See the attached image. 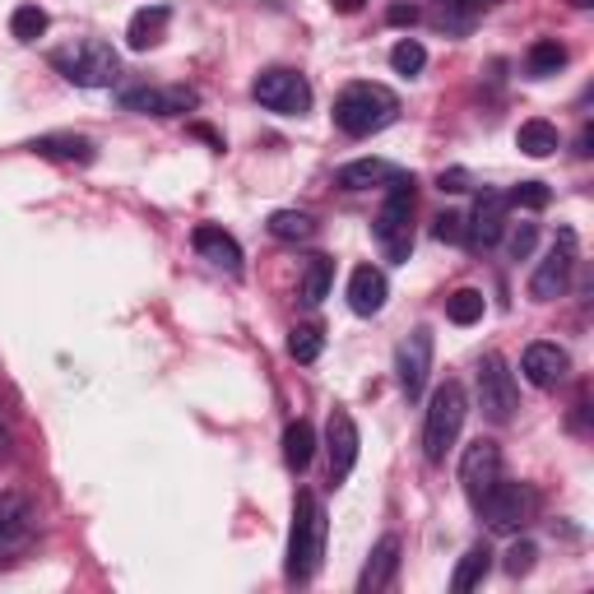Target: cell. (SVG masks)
Instances as JSON below:
<instances>
[{"label":"cell","mask_w":594,"mask_h":594,"mask_svg":"<svg viewBox=\"0 0 594 594\" xmlns=\"http://www.w3.org/2000/svg\"><path fill=\"white\" fill-rule=\"evenodd\" d=\"M391 66H395V74H419L427 66V47L419 38H400L391 47Z\"/></svg>","instance_id":"33"},{"label":"cell","mask_w":594,"mask_h":594,"mask_svg":"<svg viewBox=\"0 0 594 594\" xmlns=\"http://www.w3.org/2000/svg\"><path fill=\"white\" fill-rule=\"evenodd\" d=\"M255 102H261L265 112H279V117H302V112H312V84H306V74L298 70H261L255 74V84H251Z\"/></svg>","instance_id":"6"},{"label":"cell","mask_w":594,"mask_h":594,"mask_svg":"<svg viewBox=\"0 0 594 594\" xmlns=\"http://www.w3.org/2000/svg\"><path fill=\"white\" fill-rule=\"evenodd\" d=\"M330 6H334V14H358L368 0H330Z\"/></svg>","instance_id":"40"},{"label":"cell","mask_w":594,"mask_h":594,"mask_svg":"<svg viewBox=\"0 0 594 594\" xmlns=\"http://www.w3.org/2000/svg\"><path fill=\"white\" fill-rule=\"evenodd\" d=\"M400 117V98L385 84H349L334 98V125L353 140H368L376 131H385Z\"/></svg>","instance_id":"1"},{"label":"cell","mask_w":594,"mask_h":594,"mask_svg":"<svg viewBox=\"0 0 594 594\" xmlns=\"http://www.w3.org/2000/svg\"><path fill=\"white\" fill-rule=\"evenodd\" d=\"M464 413H470V400H464L460 381H442L427 400V419H423V455L427 464H442L455 446V436L464 427Z\"/></svg>","instance_id":"3"},{"label":"cell","mask_w":594,"mask_h":594,"mask_svg":"<svg viewBox=\"0 0 594 594\" xmlns=\"http://www.w3.org/2000/svg\"><path fill=\"white\" fill-rule=\"evenodd\" d=\"M395 572H400V538L385 534L381 544L372 548V557H368V566H363V576H358V594H381V590H391V585H395Z\"/></svg>","instance_id":"17"},{"label":"cell","mask_w":594,"mask_h":594,"mask_svg":"<svg viewBox=\"0 0 594 594\" xmlns=\"http://www.w3.org/2000/svg\"><path fill=\"white\" fill-rule=\"evenodd\" d=\"M191 131H195V135H200V140H210V144H214V149H223V140H219V135H214V131H210V125H191Z\"/></svg>","instance_id":"41"},{"label":"cell","mask_w":594,"mask_h":594,"mask_svg":"<svg viewBox=\"0 0 594 594\" xmlns=\"http://www.w3.org/2000/svg\"><path fill=\"white\" fill-rule=\"evenodd\" d=\"M566 368H572V358H566V349L548 344V340H534L525 353H521V376L530 385H538V391H553V385L566 376Z\"/></svg>","instance_id":"15"},{"label":"cell","mask_w":594,"mask_h":594,"mask_svg":"<svg viewBox=\"0 0 594 594\" xmlns=\"http://www.w3.org/2000/svg\"><path fill=\"white\" fill-rule=\"evenodd\" d=\"M391 23H419V10L413 6H391V14H385Z\"/></svg>","instance_id":"39"},{"label":"cell","mask_w":594,"mask_h":594,"mask_svg":"<svg viewBox=\"0 0 594 594\" xmlns=\"http://www.w3.org/2000/svg\"><path fill=\"white\" fill-rule=\"evenodd\" d=\"M6 446H10V436H6V427H0V455H6Z\"/></svg>","instance_id":"42"},{"label":"cell","mask_w":594,"mask_h":594,"mask_svg":"<svg viewBox=\"0 0 594 594\" xmlns=\"http://www.w3.org/2000/svg\"><path fill=\"white\" fill-rule=\"evenodd\" d=\"M10 33H14L19 42H38V38L47 33V10H42V6H19V10L10 14Z\"/></svg>","instance_id":"30"},{"label":"cell","mask_w":594,"mask_h":594,"mask_svg":"<svg viewBox=\"0 0 594 594\" xmlns=\"http://www.w3.org/2000/svg\"><path fill=\"white\" fill-rule=\"evenodd\" d=\"M483 293L479 289H455L451 298H446V316L455 321V325H474V321H483Z\"/></svg>","instance_id":"29"},{"label":"cell","mask_w":594,"mask_h":594,"mask_svg":"<svg viewBox=\"0 0 594 594\" xmlns=\"http://www.w3.org/2000/svg\"><path fill=\"white\" fill-rule=\"evenodd\" d=\"M515 144H521V153H530V159H548V153H557L562 135H557L553 121L534 117V121H525L521 131H515Z\"/></svg>","instance_id":"23"},{"label":"cell","mask_w":594,"mask_h":594,"mask_svg":"<svg viewBox=\"0 0 594 594\" xmlns=\"http://www.w3.org/2000/svg\"><path fill=\"white\" fill-rule=\"evenodd\" d=\"M29 149L38 159H61V163H93L98 159L93 140H84V135H38Z\"/></svg>","instance_id":"21"},{"label":"cell","mask_w":594,"mask_h":594,"mask_svg":"<svg viewBox=\"0 0 594 594\" xmlns=\"http://www.w3.org/2000/svg\"><path fill=\"white\" fill-rule=\"evenodd\" d=\"M51 66H57L66 80L80 84V89H108V84H117V74H121L117 47L102 42V38H80V42H70L61 51H51Z\"/></svg>","instance_id":"4"},{"label":"cell","mask_w":594,"mask_h":594,"mask_svg":"<svg viewBox=\"0 0 594 594\" xmlns=\"http://www.w3.org/2000/svg\"><path fill=\"white\" fill-rule=\"evenodd\" d=\"M534 557H538V548L530 544V538H521V544L506 548V572L511 576H530L534 572Z\"/></svg>","instance_id":"36"},{"label":"cell","mask_w":594,"mask_h":594,"mask_svg":"<svg viewBox=\"0 0 594 594\" xmlns=\"http://www.w3.org/2000/svg\"><path fill=\"white\" fill-rule=\"evenodd\" d=\"M395 177H400V168H391L385 159H353L334 172V182L344 191H372V187H391Z\"/></svg>","instance_id":"19"},{"label":"cell","mask_w":594,"mask_h":594,"mask_svg":"<svg viewBox=\"0 0 594 594\" xmlns=\"http://www.w3.org/2000/svg\"><path fill=\"white\" fill-rule=\"evenodd\" d=\"M479 404L493 423H511L515 409H521V391H515V376L506 368L502 353H483L479 363Z\"/></svg>","instance_id":"8"},{"label":"cell","mask_w":594,"mask_h":594,"mask_svg":"<svg viewBox=\"0 0 594 594\" xmlns=\"http://www.w3.org/2000/svg\"><path fill=\"white\" fill-rule=\"evenodd\" d=\"M502 238H506V255H511V261H525V255L534 251V242H538V228L534 223H515L511 232H502Z\"/></svg>","instance_id":"34"},{"label":"cell","mask_w":594,"mask_h":594,"mask_svg":"<svg viewBox=\"0 0 594 594\" xmlns=\"http://www.w3.org/2000/svg\"><path fill=\"white\" fill-rule=\"evenodd\" d=\"M168 6H144L131 14V23H125V47L131 51H149V47H159L163 33H168Z\"/></svg>","instance_id":"20"},{"label":"cell","mask_w":594,"mask_h":594,"mask_svg":"<svg viewBox=\"0 0 594 594\" xmlns=\"http://www.w3.org/2000/svg\"><path fill=\"white\" fill-rule=\"evenodd\" d=\"M321 349H325V334H321V325H298V330L289 334V353L298 358V363H316V358H321Z\"/></svg>","instance_id":"32"},{"label":"cell","mask_w":594,"mask_h":594,"mask_svg":"<svg viewBox=\"0 0 594 594\" xmlns=\"http://www.w3.org/2000/svg\"><path fill=\"white\" fill-rule=\"evenodd\" d=\"M385 298H391V283H385V274L376 265H358L349 274V306L358 316H376L385 306Z\"/></svg>","instance_id":"18"},{"label":"cell","mask_w":594,"mask_h":594,"mask_svg":"<svg viewBox=\"0 0 594 594\" xmlns=\"http://www.w3.org/2000/svg\"><path fill=\"white\" fill-rule=\"evenodd\" d=\"M572 6H576V10H585V6H590V0H572Z\"/></svg>","instance_id":"43"},{"label":"cell","mask_w":594,"mask_h":594,"mask_svg":"<svg viewBox=\"0 0 594 594\" xmlns=\"http://www.w3.org/2000/svg\"><path fill=\"white\" fill-rule=\"evenodd\" d=\"M325 451H330V483H344L358 464V451H363V436H358V423L349 409H330Z\"/></svg>","instance_id":"10"},{"label":"cell","mask_w":594,"mask_h":594,"mask_svg":"<svg viewBox=\"0 0 594 594\" xmlns=\"http://www.w3.org/2000/svg\"><path fill=\"white\" fill-rule=\"evenodd\" d=\"M0 423H6V413H0Z\"/></svg>","instance_id":"44"},{"label":"cell","mask_w":594,"mask_h":594,"mask_svg":"<svg viewBox=\"0 0 594 594\" xmlns=\"http://www.w3.org/2000/svg\"><path fill=\"white\" fill-rule=\"evenodd\" d=\"M312 451H316V432L306 419L289 423V432H283V464H289L293 474H302L306 464H312Z\"/></svg>","instance_id":"24"},{"label":"cell","mask_w":594,"mask_h":594,"mask_svg":"<svg viewBox=\"0 0 594 594\" xmlns=\"http://www.w3.org/2000/svg\"><path fill=\"white\" fill-rule=\"evenodd\" d=\"M502 479V451H497V442H479L460 455V483H464V497H470L474 506L493 493V483Z\"/></svg>","instance_id":"11"},{"label":"cell","mask_w":594,"mask_h":594,"mask_svg":"<svg viewBox=\"0 0 594 594\" xmlns=\"http://www.w3.org/2000/svg\"><path fill=\"white\" fill-rule=\"evenodd\" d=\"M506 200H511V204H521V210H544V204H548L553 195H548V187H544V182H521V187H515Z\"/></svg>","instance_id":"35"},{"label":"cell","mask_w":594,"mask_h":594,"mask_svg":"<svg viewBox=\"0 0 594 594\" xmlns=\"http://www.w3.org/2000/svg\"><path fill=\"white\" fill-rule=\"evenodd\" d=\"M321 548H325V511H321L316 493H298L293 530H289V581L293 585H306L316 576Z\"/></svg>","instance_id":"2"},{"label":"cell","mask_w":594,"mask_h":594,"mask_svg":"<svg viewBox=\"0 0 594 594\" xmlns=\"http://www.w3.org/2000/svg\"><path fill=\"white\" fill-rule=\"evenodd\" d=\"M483 6H487V0H442V29L464 33L483 14Z\"/></svg>","instance_id":"31"},{"label":"cell","mask_w":594,"mask_h":594,"mask_svg":"<svg viewBox=\"0 0 594 594\" xmlns=\"http://www.w3.org/2000/svg\"><path fill=\"white\" fill-rule=\"evenodd\" d=\"M487 572H493V548H487V544H474L470 553L460 557L455 576H451V590H455V594H470V590H479V585L487 581Z\"/></svg>","instance_id":"22"},{"label":"cell","mask_w":594,"mask_h":594,"mask_svg":"<svg viewBox=\"0 0 594 594\" xmlns=\"http://www.w3.org/2000/svg\"><path fill=\"white\" fill-rule=\"evenodd\" d=\"M506 210H511V200L502 191H483L479 204H474V214L464 219V242H470L474 251L497 246L502 232H506Z\"/></svg>","instance_id":"12"},{"label":"cell","mask_w":594,"mask_h":594,"mask_svg":"<svg viewBox=\"0 0 594 594\" xmlns=\"http://www.w3.org/2000/svg\"><path fill=\"white\" fill-rule=\"evenodd\" d=\"M330 283H334V261H330V255H312L306 270H302V302L306 306L325 302L330 298Z\"/></svg>","instance_id":"26"},{"label":"cell","mask_w":594,"mask_h":594,"mask_svg":"<svg viewBox=\"0 0 594 594\" xmlns=\"http://www.w3.org/2000/svg\"><path fill=\"white\" fill-rule=\"evenodd\" d=\"M566 66V47L557 38H538L530 47V57H525V70L534 74V80H548V74H557Z\"/></svg>","instance_id":"27"},{"label":"cell","mask_w":594,"mask_h":594,"mask_svg":"<svg viewBox=\"0 0 594 594\" xmlns=\"http://www.w3.org/2000/svg\"><path fill=\"white\" fill-rule=\"evenodd\" d=\"M121 108L125 112H144V117H182V112H191L195 108V89H149V84H140V89H121Z\"/></svg>","instance_id":"14"},{"label":"cell","mask_w":594,"mask_h":594,"mask_svg":"<svg viewBox=\"0 0 594 594\" xmlns=\"http://www.w3.org/2000/svg\"><path fill=\"white\" fill-rule=\"evenodd\" d=\"M572 270H576V232L562 228L557 242L544 251V261L534 265L530 274V298L534 302H553L566 293V283H572Z\"/></svg>","instance_id":"7"},{"label":"cell","mask_w":594,"mask_h":594,"mask_svg":"<svg viewBox=\"0 0 594 594\" xmlns=\"http://www.w3.org/2000/svg\"><path fill=\"white\" fill-rule=\"evenodd\" d=\"M29 534H33V515L29 506H19L10 515H0V562H10L23 544H29Z\"/></svg>","instance_id":"25"},{"label":"cell","mask_w":594,"mask_h":594,"mask_svg":"<svg viewBox=\"0 0 594 594\" xmlns=\"http://www.w3.org/2000/svg\"><path fill=\"white\" fill-rule=\"evenodd\" d=\"M395 372H400V391H404L409 400H419L423 385H427V372H432V330H427V325H419V330H413L409 340L400 344Z\"/></svg>","instance_id":"13"},{"label":"cell","mask_w":594,"mask_h":594,"mask_svg":"<svg viewBox=\"0 0 594 594\" xmlns=\"http://www.w3.org/2000/svg\"><path fill=\"white\" fill-rule=\"evenodd\" d=\"M312 232H316V223L306 214H298V210H274L270 214V238H279V242H306Z\"/></svg>","instance_id":"28"},{"label":"cell","mask_w":594,"mask_h":594,"mask_svg":"<svg viewBox=\"0 0 594 594\" xmlns=\"http://www.w3.org/2000/svg\"><path fill=\"white\" fill-rule=\"evenodd\" d=\"M191 242H195V251L210 261L214 270H223V274H242V246H238V238L232 232H223L219 223H200L195 232H191Z\"/></svg>","instance_id":"16"},{"label":"cell","mask_w":594,"mask_h":594,"mask_svg":"<svg viewBox=\"0 0 594 594\" xmlns=\"http://www.w3.org/2000/svg\"><path fill=\"white\" fill-rule=\"evenodd\" d=\"M432 232H436V242H451V246L464 242V214H442Z\"/></svg>","instance_id":"37"},{"label":"cell","mask_w":594,"mask_h":594,"mask_svg":"<svg viewBox=\"0 0 594 594\" xmlns=\"http://www.w3.org/2000/svg\"><path fill=\"white\" fill-rule=\"evenodd\" d=\"M442 191H470V172L464 168H451V172H442V182H436Z\"/></svg>","instance_id":"38"},{"label":"cell","mask_w":594,"mask_h":594,"mask_svg":"<svg viewBox=\"0 0 594 594\" xmlns=\"http://www.w3.org/2000/svg\"><path fill=\"white\" fill-rule=\"evenodd\" d=\"M534 506H538V497L530 493L525 483H506V479H497L493 483V493H487L474 511L487 521V530H502V534H511V530H521L530 515H534Z\"/></svg>","instance_id":"9"},{"label":"cell","mask_w":594,"mask_h":594,"mask_svg":"<svg viewBox=\"0 0 594 594\" xmlns=\"http://www.w3.org/2000/svg\"><path fill=\"white\" fill-rule=\"evenodd\" d=\"M372 232H376V246L385 251V261H395V265L409 261V251H413V177L400 172L395 182L385 187V204H381Z\"/></svg>","instance_id":"5"}]
</instances>
